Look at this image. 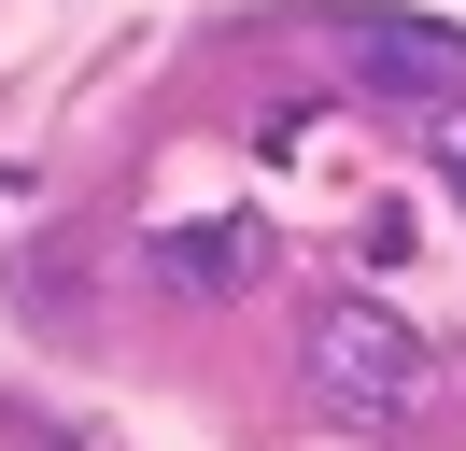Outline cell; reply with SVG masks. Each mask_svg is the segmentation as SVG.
<instances>
[{
    "label": "cell",
    "mask_w": 466,
    "mask_h": 451,
    "mask_svg": "<svg viewBox=\"0 0 466 451\" xmlns=\"http://www.w3.org/2000/svg\"><path fill=\"white\" fill-rule=\"evenodd\" d=\"M410 381H424V353H410L396 310H368V296L311 310V395H325V409H396Z\"/></svg>",
    "instance_id": "cell-1"
},
{
    "label": "cell",
    "mask_w": 466,
    "mask_h": 451,
    "mask_svg": "<svg viewBox=\"0 0 466 451\" xmlns=\"http://www.w3.org/2000/svg\"><path fill=\"white\" fill-rule=\"evenodd\" d=\"M255 226H227V212H198V226H170V240H156V268L184 282V296H240V282H255Z\"/></svg>",
    "instance_id": "cell-2"
},
{
    "label": "cell",
    "mask_w": 466,
    "mask_h": 451,
    "mask_svg": "<svg viewBox=\"0 0 466 451\" xmlns=\"http://www.w3.org/2000/svg\"><path fill=\"white\" fill-rule=\"evenodd\" d=\"M353 71H368V85H396V99H452V85H466V56L452 43H424V28H353Z\"/></svg>",
    "instance_id": "cell-3"
},
{
    "label": "cell",
    "mask_w": 466,
    "mask_h": 451,
    "mask_svg": "<svg viewBox=\"0 0 466 451\" xmlns=\"http://www.w3.org/2000/svg\"><path fill=\"white\" fill-rule=\"evenodd\" d=\"M438 169H452V197H466V127H452V141H438Z\"/></svg>",
    "instance_id": "cell-4"
}]
</instances>
